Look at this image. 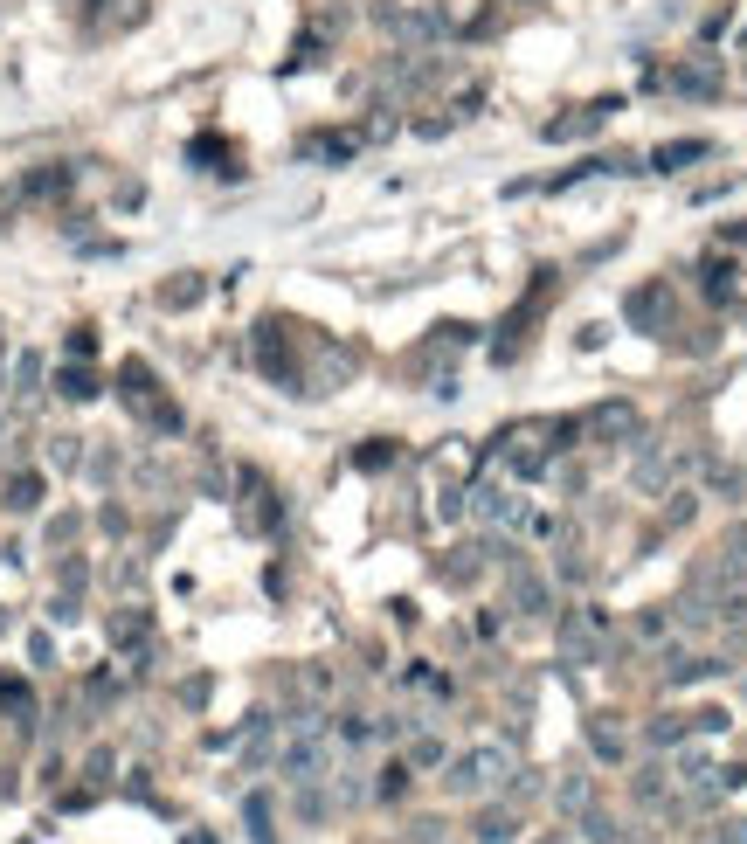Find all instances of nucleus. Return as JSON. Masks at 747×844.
Instances as JSON below:
<instances>
[{"mask_svg":"<svg viewBox=\"0 0 747 844\" xmlns=\"http://www.w3.org/2000/svg\"><path fill=\"white\" fill-rule=\"evenodd\" d=\"M720 844H726V838H720Z\"/></svg>","mask_w":747,"mask_h":844,"instance_id":"6","label":"nucleus"},{"mask_svg":"<svg viewBox=\"0 0 747 844\" xmlns=\"http://www.w3.org/2000/svg\"><path fill=\"white\" fill-rule=\"evenodd\" d=\"M630 429H637V409H630V401H602L589 416V436H630Z\"/></svg>","mask_w":747,"mask_h":844,"instance_id":"2","label":"nucleus"},{"mask_svg":"<svg viewBox=\"0 0 747 844\" xmlns=\"http://www.w3.org/2000/svg\"><path fill=\"white\" fill-rule=\"evenodd\" d=\"M513 603H519V616H547V603H554V595H547V581H519Z\"/></svg>","mask_w":747,"mask_h":844,"instance_id":"3","label":"nucleus"},{"mask_svg":"<svg viewBox=\"0 0 747 844\" xmlns=\"http://www.w3.org/2000/svg\"><path fill=\"white\" fill-rule=\"evenodd\" d=\"M685 159H706V146H699V139H678V146H658V173H671V166H685Z\"/></svg>","mask_w":747,"mask_h":844,"instance_id":"4","label":"nucleus"},{"mask_svg":"<svg viewBox=\"0 0 747 844\" xmlns=\"http://www.w3.org/2000/svg\"><path fill=\"white\" fill-rule=\"evenodd\" d=\"M726 575H747V527L726 540Z\"/></svg>","mask_w":747,"mask_h":844,"instance_id":"5","label":"nucleus"},{"mask_svg":"<svg viewBox=\"0 0 747 844\" xmlns=\"http://www.w3.org/2000/svg\"><path fill=\"white\" fill-rule=\"evenodd\" d=\"M505 775H513V747H505V740H485V747H471V755L450 762V789L457 796H498Z\"/></svg>","mask_w":747,"mask_h":844,"instance_id":"1","label":"nucleus"}]
</instances>
